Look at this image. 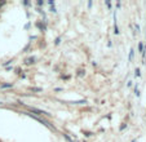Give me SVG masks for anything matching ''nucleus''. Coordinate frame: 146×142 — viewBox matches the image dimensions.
Segmentation results:
<instances>
[{
    "label": "nucleus",
    "mask_w": 146,
    "mask_h": 142,
    "mask_svg": "<svg viewBox=\"0 0 146 142\" xmlns=\"http://www.w3.org/2000/svg\"><path fill=\"white\" fill-rule=\"evenodd\" d=\"M23 106H25L26 109L29 110L27 112H30V114L35 115V116H40V115H43V116L50 117V114H49V112L44 111V110H40V109H38V107H34V106H29V105H25V104H23Z\"/></svg>",
    "instance_id": "nucleus-1"
},
{
    "label": "nucleus",
    "mask_w": 146,
    "mask_h": 142,
    "mask_svg": "<svg viewBox=\"0 0 146 142\" xmlns=\"http://www.w3.org/2000/svg\"><path fill=\"white\" fill-rule=\"evenodd\" d=\"M138 49H140L141 54H142V58H143V57H145V50H143V44L142 43L138 44Z\"/></svg>",
    "instance_id": "nucleus-2"
},
{
    "label": "nucleus",
    "mask_w": 146,
    "mask_h": 142,
    "mask_svg": "<svg viewBox=\"0 0 146 142\" xmlns=\"http://www.w3.org/2000/svg\"><path fill=\"white\" fill-rule=\"evenodd\" d=\"M26 63L27 65H33V63H35V57H30L26 60Z\"/></svg>",
    "instance_id": "nucleus-3"
},
{
    "label": "nucleus",
    "mask_w": 146,
    "mask_h": 142,
    "mask_svg": "<svg viewBox=\"0 0 146 142\" xmlns=\"http://www.w3.org/2000/svg\"><path fill=\"white\" fill-rule=\"evenodd\" d=\"M13 84L12 83H8V84H1V89H7V88H12Z\"/></svg>",
    "instance_id": "nucleus-4"
},
{
    "label": "nucleus",
    "mask_w": 146,
    "mask_h": 142,
    "mask_svg": "<svg viewBox=\"0 0 146 142\" xmlns=\"http://www.w3.org/2000/svg\"><path fill=\"white\" fill-rule=\"evenodd\" d=\"M133 54H135V49L132 48V49L129 50V58H128L129 61H132V60H133Z\"/></svg>",
    "instance_id": "nucleus-5"
},
{
    "label": "nucleus",
    "mask_w": 146,
    "mask_h": 142,
    "mask_svg": "<svg viewBox=\"0 0 146 142\" xmlns=\"http://www.w3.org/2000/svg\"><path fill=\"white\" fill-rule=\"evenodd\" d=\"M31 90H33V92H41V88H31Z\"/></svg>",
    "instance_id": "nucleus-6"
},
{
    "label": "nucleus",
    "mask_w": 146,
    "mask_h": 142,
    "mask_svg": "<svg viewBox=\"0 0 146 142\" xmlns=\"http://www.w3.org/2000/svg\"><path fill=\"white\" fill-rule=\"evenodd\" d=\"M135 72H136V76H140V68H136V71H135Z\"/></svg>",
    "instance_id": "nucleus-7"
},
{
    "label": "nucleus",
    "mask_w": 146,
    "mask_h": 142,
    "mask_svg": "<svg viewBox=\"0 0 146 142\" xmlns=\"http://www.w3.org/2000/svg\"><path fill=\"white\" fill-rule=\"evenodd\" d=\"M105 3H106V5H108V8H109V9H111V4H110V1H105Z\"/></svg>",
    "instance_id": "nucleus-8"
},
{
    "label": "nucleus",
    "mask_w": 146,
    "mask_h": 142,
    "mask_svg": "<svg viewBox=\"0 0 146 142\" xmlns=\"http://www.w3.org/2000/svg\"><path fill=\"white\" fill-rule=\"evenodd\" d=\"M60 41H61V38H57V39H56V45H58V44H60Z\"/></svg>",
    "instance_id": "nucleus-9"
},
{
    "label": "nucleus",
    "mask_w": 146,
    "mask_h": 142,
    "mask_svg": "<svg viewBox=\"0 0 146 142\" xmlns=\"http://www.w3.org/2000/svg\"><path fill=\"white\" fill-rule=\"evenodd\" d=\"M135 93H136V96H140V92H138V89H137V88H136V89H135Z\"/></svg>",
    "instance_id": "nucleus-10"
},
{
    "label": "nucleus",
    "mask_w": 146,
    "mask_h": 142,
    "mask_svg": "<svg viewBox=\"0 0 146 142\" xmlns=\"http://www.w3.org/2000/svg\"><path fill=\"white\" fill-rule=\"evenodd\" d=\"M38 4H39V5H44V1H41V0H39Z\"/></svg>",
    "instance_id": "nucleus-11"
},
{
    "label": "nucleus",
    "mask_w": 146,
    "mask_h": 142,
    "mask_svg": "<svg viewBox=\"0 0 146 142\" xmlns=\"http://www.w3.org/2000/svg\"><path fill=\"white\" fill-rule=\"evenodd\" d=\"M11 62H12V61H7V62H4V66H8Z\"/></svg>",
    "instance_id": "nucleus-12"
},
{
    "label": "nucleus",
    "mask_w": 146,
    "mask_h": 142,
    "mask_svg": "<svg viewBox=\"0 0 146 142\" xmlns=\"http://www.w3.org/2000/svg\"><path fill=\"white\" fill-rule=\"evenodd\" d=\"M4 4H5V1H0V8H1V7H3Z\"/></svg>",
    "instance_id": "nucleus-13"
},
{
    "label": "nucleus",
    "mask_w": 146,
    "mask_h": 142,
    "mask_svg": "<svg viewBox=\"0 0 146 142\" xmlns=\"http://www.w3.org/2000/svg\"><path fill=\"white\" fill-rule=\"evenodd\" d=\"M50 11H52L53 13H56V12H57V11H56V8H54V7H52V9H50Z\"/></svg>",
    "instance_id": "nucleus-14"
},
{
    "label": "nucleus",
    "mask_w": 146,
    "mask_h": 142,
    "mask_svg": "<svg viewBox=\"0 0 146 142\" xmlns=\"http://www.w3.org/2000/svg\"><path fill=\"white\" fill-rule=\"evenodd\" d=\"M0 142H1V141H0Z\"/></svg>",
    "instance_id": "nucleus-15"
}]
</instances>
